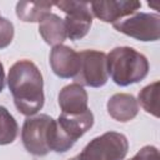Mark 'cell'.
<instances>
[{
	"label": "cell",
	"instance_id": "cell-14",
	"mask_svg": "<svg viewBox=\"0 0 160 160\" xmlns=\"http://www.w3.org/2000/svg\"><path fill=\"white\" fill-rule=\"evenodd\" d=\"M51 2L46 1H19L16 4V16L24 22H40L51 14Z\"/></svg>",
	"mask_w": 160,
	"mask_h": 160
},
{
	"label": "cell",
	"instance_id": "cell-8",
	"mask_svg": "<svg viewBox=\"0 0 160 160\" xmlns=\"http://www.w3.org/2000/svg\"><path fill=\"white\" fill-rule=\"evenodd\" d=\"M56 8L65 12L66 35L70 40H80L89 32L92 24V14L90 2L86 1H58L54 2Z\"/></svg>",
	"mask_w": 160,
	"mask_h": 160
},
{
	"label": "cell",
	"instance_id": "cell-1",
	"mask_svg": "<svg viewBox=\"0 0 160 160\" xmlns=\"http://www.w3.org/2000/svg\"><path fill=\"white\" fill-rule=\"evenodd\" d=\"M8 86L19 112L25 116L38 114L45 102L44 80L39 68L28 59L18 60L8 74Z\"/></svg>",
	"mask_w": 160,
	"mask_h": 160
},
{
	"label": "cell",
	"instance_id": "cell-13",
	"mask_svg": "<svg viewBox=\"0 0 160 160\" xmlns=\"http://www.w3.org/2000/svg\"><path fill=\"white\" fill-rule=\"evenodd\" d=\"M39 32L48 45H61L68 35L64 19L56 14H49L39 22Z\"/></svg>",
	"mask_w": 160,
	"mask_h": 160
},
{
	"label": "cell",
	"instance_id": "cell-19",
	"mask_svg": "<svg viewBox=\"0 0 160 160\" xmlns=\"http://www.w3.org/2000/svg\"><path fill=\"white\" fill-rule=\"evenodd\" d=\"M5 86V70H4V65L0 61V92L4 90Z\"/></svg>",
	"mask_w": 160,
	"mask_h": 160
},
{
	"label": "cell",
	"instance_id": "cell-5",
	"mask_svg": "<svg viewBox=\"0 0 160 160\" xmlns=\"http://www.w3.org/2000/svg\"><path fill=\"white\" fill-rule=\"evenodd\" d=\"M129 150L128 138L118 131H108L94 138L82 151L79 160H124Z\"/></svg>",
	"mask_w": 160,
	"mask_h": 160
},
{
	"label": "cell",
	"instance_id": "cell-6",
	"mask_svg": "<svg viewBox=\"0 0 160 160\" xmlns=\"http://www.w3.org/2000/svg\"><path fill=\"white\" fill-rule=\"evenodd\" d=\"M80 66L76 76V84L81 86L100 88L108 82V59L106 54L99 50H82L79 52Z\"/></svg>",
	"mask_w": 160,
	"mask_h": 160
},
{
	"label": "cell",
	"instance_id": "cell-2",
	"mask_svg": "<svg viewBox=\"0 0 160 160\" xmlns=\"http://www.w3.org/2000/svg\"><path fill=\"white\" fill-rule=\"evenodd\" d=\"M108 74L119 86H129L144 80L149 74L146 56L134 48H114L108 55Z\"/></svg>",
	"mask_w": 160,
	"mask_h": 160
},
{
	"label": "cell",
	"instance_id": "cell-11",
	"mask_svg": "<svg viewBox=\"0 0 160 160\" xmlns=\"http://www.w3.org/2000/svg\"><path fill=\"white\" fill-rule=\"evenodd\" d=\"M58 101L61 112L65 114H81L89 109L88 92L84 86L76 82L64 86L59 92Z\"/></svg>",
	"mask_w": 160,
	"mask_h": 160
},
{
	"label": "cell",
	"instance_id": "cell-20",
	"mask_svg": "<svg viewBox=\"0 0 160 160\" xmlns=\"http://www.w3.org/2000/svg\"><path fill=\"white\" fill-rule=\"evenodd\" d=\"M69 160H79V159H78V156H74V158H71V159H69Z\"/></svg>",
	"mask_w": 160,
	"mask_h": 160
},
{
	"label": "cell",
	"instance_id": "cell-7",
	"mask_svg": "<svg viewBox=\"0 0 160 160\" xmlns=\"http://www.w3.org/2000/svg\"><path fill=\"white\" fill-rule=\"evenodd\" d=\"M114 29L140 41H156L160 38V15L135 12L115 24Z\"/></svg>",
	"mask_w": 160,
	"mask_h": 160
},
{
	"label": "cell",
	"instance_id": "cell-18",
	"mask_svg": "<svg viewBox=\"0 0 160 160\" xmlns=\"http://www.w3.org/2000/svg\"><path fill=\"white\" fill-rule=\"evenodd\" d=\"M129 160H160V154L156 146L146 145L141 148L131 159Z\"/></svg>",
	"mask_w": 160,
	"mask_h": 160
},
{
	"label": "cell",
	"instance_id": "cell-12",
	"mask_svg": "<svg viewBox=\"0 0 160 160\" xmlns=\"http://www.w3.org/2000/svg\"><path fill=\"white\" fill-rule=\"evenodd\" d=\"M109 115L120 122H128L132 120L139 112V102L131 94L118 92L110 96L106 104Z\"/></svg>",
	"mask_w": 160,
	"mask_h": 160
},
{
	"label": "cell",
	"instance_id": "cell-15",
	"mask_svg": "<svg viewBox=\"0 0 160 160\" xmlns=\"http://www.w3.org/2000/svg\"><path fill=\"white\" fill-rule=\"evenodd\" d=\"M19 132V125L10 111L0 105V145H8L15 141Z\"/></svg>",
	"mask_w": 160,
	"mask_h": 160
},
{
	"label": "cell",
	"instance_id": "cell-3",
	"mask_svg": "<svg viewBox=\"0 0 160 160\" xmlns=\"http://www.w3.org/2000/svg\"><path fill=\"white\" fill-rule=\"evenodd\" d=\"M94 125V114L90 109L81 114L61 112L55 120L51 151L66 152Z\"/></svg>",
	"mask_w": 160,
	"mask_h": 160
},
{
	"label": "cell",
	"instance_id": "cell-4",
	"mask_svg": "<svg viewBox=\"0 0 160 160\" xmlns=\"http://www.w3.org/2000/svg\"><path fill=\"white\" fill-rule=\"evenodd\" d=\"M54 122L55 120L46 114L25 119L21 129V140L24 148L30 154L45 156L51 151Z\"/></svg>",
	"mask_w": 160,
	"mask_h": 160
},
{
	"label": "cell",
	"instance_id": "cell-17",
	"mask_svg": "<svg viewBox=\"0 0 160 160\" xmlns=\"http://www.w3.org/2000/svg\"><path fill=\"white\" fill-rule=\"evenodd\" d=\"M14 25L6 18L0 16V49L8 48L14 39Z\"/></svg>",
	"mask_w": 160,
	"mask_h": 160
},
{
	"label": "cell",
	"instance_id": "cell-16",
	"mask_svg": "<svg viewBox=\"0 0 160 160\" xmlns=\"http://www.w3.org/2000/svg\"><path fill=\"white\" fill-rule=\"evenodd\" d=\"M159 81H154L149 85H146L145 88H142L139 92L138 96V101L140 102V105L142 106V109L154 115L155 118H159V105H158V100H159Z\"/></svg>",
	"mask_w": 160,
	"mask_h": 160
},
{
	"label": "cell",
	"instance_id": "cell-9",
	"mask_svg": "<svg viewBox=\"0 0 160 160\" xmlns=\"http://www.w3.org/2000/svg\"><path fill=\"white\" fill-rule=\"evenodd\" d=\"M141 8V2L135 0H106L90 2L91 14L104 22H112L135 14Z\"/></svg>",
	"mask_w": 160,
	"mask_h": 160
},
{
	"label": "cell",
	"instance_id": "cell-10",
	"mask_svg": "<svg viewBox=\"0 0 160 160\" xmlns=\"http://www.w3.org/2000/svg\"><path fill=\"white\" fill-rule=\"evenodd\" d=\"M49 61L52 72L61 79H74L80 66L79 52L75 51L72 48L62 44L52 46Z\"/></svg>",
	"mask_w": 160,
	"mask_h": 160
}]
</instances>
